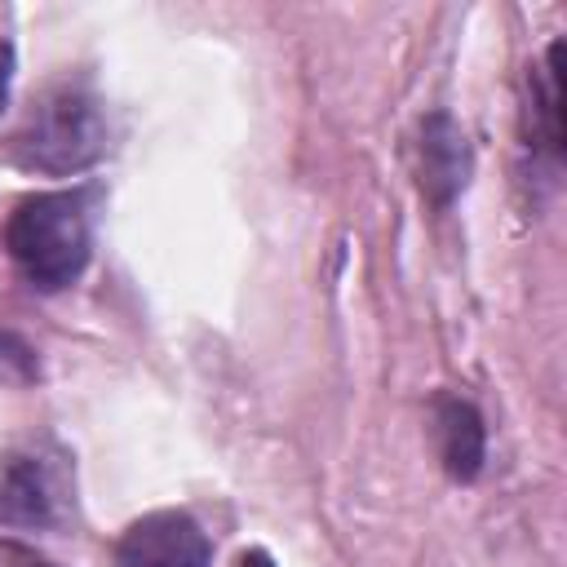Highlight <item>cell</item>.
<instances>
[{
  "label": "cell",
  "instance_id": "1",
  "mask_svg": "<svg viewBox=\"0 0 567 567\" xmlns=\"http://www.w3.org/2000/svg\"><path fill=\"white\" fill-rule=\"evenodd\" d=\"M106 151L102 102L80 84H49L4 142V155L31 173H80Z\"/></svg>",
  "mask_w": 567,
  "mask_h": 567
},
{
  "label": "cell",
  "instance_id": "2",
  "mask_svg": "<svg viewBox=\"0 0 567 567\" xmlns=\"http://www.w3.org/2000/svg\"><path fill=\"white\" fill-rule=\"evenodd\" d=\"M4 248L31 288L58 292L89 266V213L84 195L53 190L22 199L4 226Z\"/></svg>",
  "mask_w": 567,
  "mask_h": 567
},
{
  "label": "cell",
  "instance_id": "3",
  "mask_svg": "<svg viewBox=\"0 0 567 567\" xmlns=\"http://www.w3.org/2000/svg\"><path fill=\"white\" fill-rule=\"evenodd\" d=\"M208 558H213L208 536L182 509H159L137 518L115 545L120 567H208Z\"/></svg>",
  "mask_w": 567,
  "mask_h": 567
},
{
  "label": "cell",
  "instance_id": "4",
  "mask_svg": "<svg viewBox=\"0 0 567 567\" xmlns=\"http://www.w3.org/2000/svg\"><path fill=\"white\" fill-rule=\"evenodd\" d=\"M470 182V142L465 128L447 115L434 111L416 128V186L430 204H452Z\"/></svg>",
  "mask_w": 567,
  "mask_h": 567
},
{
  "label": "cell",
  "instance_id": "5",
  "mask_svg": "<svg viewBox=\"0 0 567 567\" xmlns=\"http://www.w3.org/2000/svg\"><path fill=\"white\" fill-rule=\"evenodd\" d=\"M58 478L35 452L0 456V523L9 527H49L58 518Z\"/></svg>",
  "mask_w": 567,
  "mask_h": 567
},
{
  "label": "cell",
  "instance_id": "6",
  "mask_svg": "<svg viewBox=\"0 0 567 567\" xmlns=\"http://www.w3.org/2000/svg\"><path fill=\"white\" fill-rule=\"evenodd\" d=\"M434 452L443 470L461 483H470L483 470L487 439H483V416L474 412V403L452 399V394L434 399Z\"/></svg>",
  "mask_w": 567,
  "mask_h": 567
},
{
  "label": "cell",
  "instance_id": "7",
  "mask_svg": "<svg viewBox=\"0 0 567 567\" xmlns=\"http://www.w3.org/2000/svg\"><path fill=\"white\" fill-rule=\"evenodd\" d=\"M532 106H536V124H540V146H545V155L558 159L563 155V40H554L545 53Z\"/></svg>",
  "mask_w": 567,
  "mask_h": 567
},
{
  "label": "cell",
  "instance_id": "8",
  "mask_svg": "<svg viewBox=\"0 0 567 567\" xmlns=\"http://www.w3.org/2000/svg\"><path fill=\"white\" fill-rule=\"evenodd\" d=\"M9 80H13V49L0 40V111L9 102Z\"/></svg>",
  "mask_w": 567,
  "mask_h": 567
},
{
  "label": "cell",
  "instance_id": "9",
  "mask_svg": "<svg viewBox=\"0 0 567 567\" xmlns=\"http://www.w3.org/2000/svg\"><path fill=\"white\" fill-rule=\"evenodd\" d=\"M239 567H275V563H270V558H266L261 549H248V554L239 558Z\"/></svg>",
  "mask_w": 567,
  "mask_h": 567
},
{
  "label": "cell",
  "instance_id": "10",
  "mask_svg": "<svg viewBox=\"0 0 567 567\" xmlns=\"http://www.w3.org/2000/svg\"><path fill=\"white\" fill-rule=\"evenodd\" d=\"M35 567H53V563H35Z\"/></svg>",
  "mask_w": 567,
  "mask_h": 567
}]
</instances>
